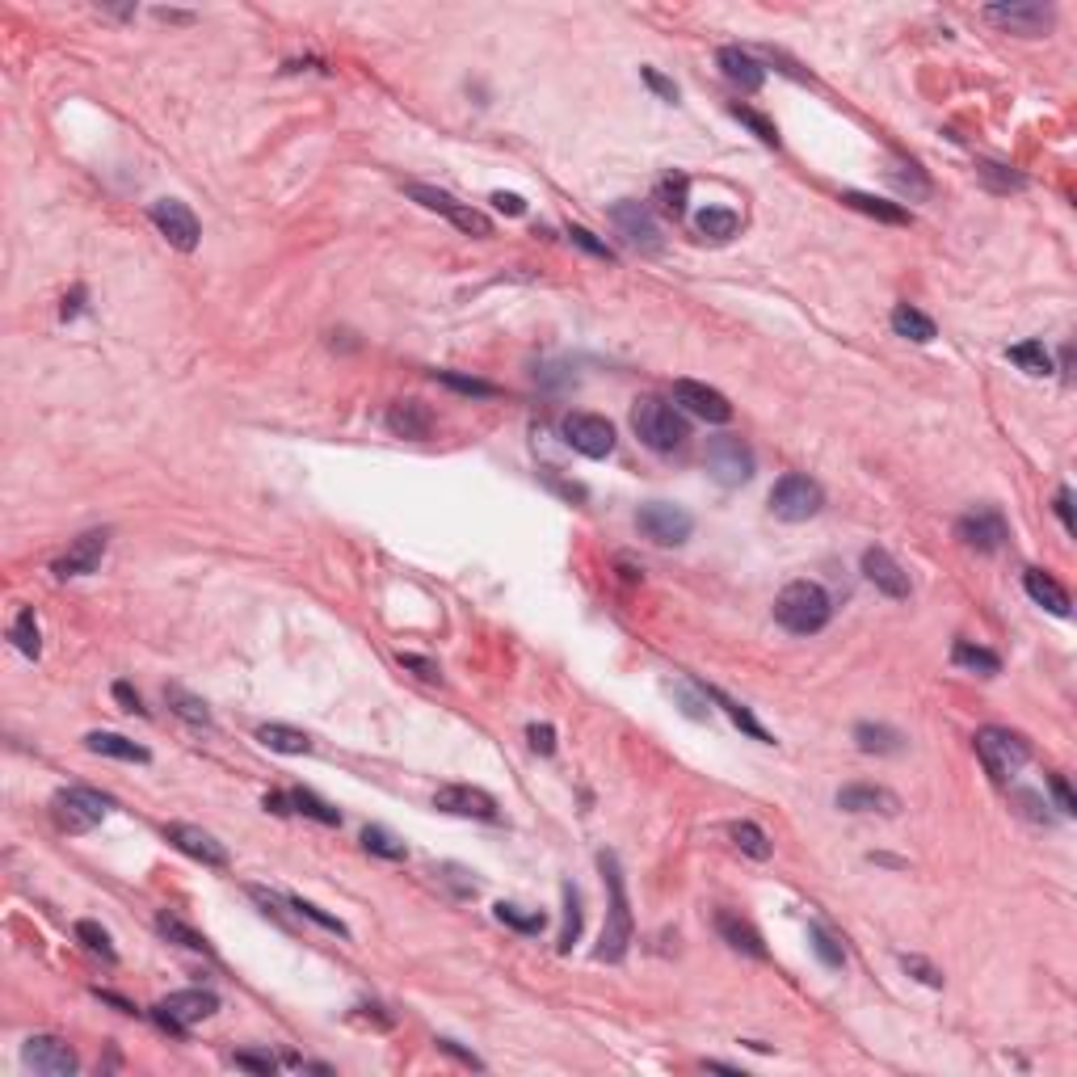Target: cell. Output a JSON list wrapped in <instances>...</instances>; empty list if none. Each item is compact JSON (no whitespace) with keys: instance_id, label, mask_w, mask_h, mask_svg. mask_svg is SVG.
Listing matches in <instances>:
<instances>
[{"instance_id":"6f0895ef","label":"cell","mask_w":1077,"mask_h":1077,"mask_svg":"<svg viewBox=\"0 0 1077 1077\" xmlns=\"http://www.w3.org/2000/svg\"><path fill=\"white\" fill-rule=\"evenodd\" d=\"M232 1061H236V1069H249V1073H274L278 1069L274 1056H261V1052H236Z\"/></svg>"},{"instance_id":"277c9868","label":"cell","mask_w":1077,"mask_h":1077,"mask_svg":"<svg viewBox=\"0 0 1077 1077\" xmlns=\"http://www.w3.org/2000/svg\"><path fill=\"white\" fill-rule=\"evenodd\" d=\"M977 758H981L985 775L993 783H1010L1031 762V745H1027V737L1010 733V728L989 724V728H981V733H977Z\"/></svg>"},{"instance_id":"6da1fadb","label":"cell","mask_w":1077,"mask_h":1077,"mask_svg":"<svg viewBox=\"0 0 1077 1077\" xmlns=\"http://www.w3.org/2000/svg\"><path fill=\"white\" fill-rule=\"evenodd\" d=\"M598 867H602L606 892H611V909H606V926H602V939H598V951L594 955H598V960H606V964H619L623 955H627V947H632V934H636L632 905H627V876H623L615 850H602Z\"/></svg>"},{"instance_id":"7dc6e473","label":"cell","mask_w":1077,"mask_h":1077,"mask_svg":"<svg viewBox=\"0 0 1077 1077\" xmlns=\"http://www.w3.org/2000/svg\"><path fill=\"white\" fill-rule=\"evenodd\" d=\"M76 939L85 943L93 955H101V960H106V964H114V960H118V951H114V943H110V934L101 930L97 922H76Z\"/></svg>"},{"instance_id":"7c38bea8","label":"cell","mask_w":1077,"mask_h":1077,"mask_svg":"<svg viewBox=\"0 0 1077 1077\" xmlns=\"http://www.w3.org/2000/svg\"><path fill=\"white\" fill-rule=\"evenodd\" d=\"M560 430H564V442L585 459H606L615 451V425L598 413H568Z\"/></svg>"},{"instance_id":"9c48e42d","label":"cell","mask_w":1077,"mask_h":1077,"mask_svg":"<svg viewBox=\"0 0 1077 1077\" xmlns=\"http://www.w3.org/2000/svg\"><path fill=\"white\" fill-rule=\"evenodd\" d=\"M955 539H960L964 547H972V552H1002L1006 539H1010V526H1006V514L998 510V505H977V510H968L960 522H955Z\"/></svg>"},{"instance_id":"7a4b0ae2","label":"cell","mask_w":1077,"mask_h":1077,"mask_svg":"<svg viewBox=\"0 0 1077 1077\" xmlns=\"http://www.w3.org/2000/svg\"><path fill=\"white\" fill-rule=\"evenodd\" d=\"M833 615V602L817 581H791L775 598V619L791 636H817Z\"/></svg>"},{"instance_id":"52a82bcc","label":"cell","mask_w":1077,"mask_h":1077,"mask_svg":"<svg viewBox=\"0 0 1077 1077\" xmlns=\"http://www.w3.org/2000/svg\"><path fill=\"white\" fill-rule=\"evenodd\" d=\"M215 1010H219V998H215L211 989H177V993H169L165 1002H156L152 1019H156V1027H165L169 1035H186V1027L211 1019Z\"/></svg>"},{"instance_id":"603a6c76","label":"cell","mask_w":1077,"mask_h":1077,"mask_svg":"<svg viewBox=\"0 0 1077 1077\" xmlns=\"http://www.w3.org/2000/svg\"><path fill=\"white\" fill-rule=\"evenodd\" d=\"M838 808L846 812H884V817H892V812L901 808V800L892 796L888 787H876V783H850L838 791Z\"/></svg>"},{"instance_id":"f1b7e54d","label":"cell","mask_w":1077,"mask_h":1077,"mask_svg":"<svg viewBox=\"0 0 1077 1077\" xmlns=\"http://www.w3.org/2000/svg\"><path fill=\"white\" fill-rule=\"evenodd\" d=\"M85 745L93 749V754H101V758H118V762H148V758H152L144 745H135V741L118 737V733H89Z\"/></svg>"},{"instance_id":"d590c367","label":"cell","mask_w":1077,"mask_h":1077,"mask_svg":"<svg viewBox=\"0 0 1077 1077\" xmlns=\"http://www.w3.org/2000/svg\"><path fill=\"white\" fill-rule=\"evenodd\" d=\"M156 930L165 934L169 943H177V947H186V951H202V955H211V943L202 939V934L194 930V926H186L181 918H173V913H160L156 918Z\"/></svg>"},{"instance_id":"003e7915","label":"cell","mask_w":1077,"mask_h":1077,"mask_svg":"<svg viewBox=\"0 0 1077 1077\" xmlns=\"http://www.w3.org/2000/svg\"><path fill=\"white\" fill-rule=\"evenodd\" d=\"M80 299H85V291H76V295H72V299H64V320H68V316H76V312H80Z\"/></svg>"},{"instance_id":"3957f363","label":"cell","mask_w":1077,"mask_h":1077,"mask_svg":"<svg viewBox=\"0 0 1077 1077\" xmlns=\"http://www.w3.org/2000/svg\"><path fill=\"white\" fill-rule=\"evenodd\" d=\"M632 430H636V438L648 446V451H661V455L678 451V446L690 438L686 417L674 409V404H665L657 396H644V400L632 404Z\"/></svg>"},{"instance_id":"30bf717a","label":"cell","mask_w":1077,"mask_h":1077,"mask_svg":"<svg viewBox=\"0 0 1077 1077\" xmlns=\"http://www.w3.org/2000/svg\"><path fill=\"white\" fill-rule=\"evenodd\" d=\"M636 526L653 543L678 547V543L690 539V531H695V518H690L682 505H674V501H648V505H640V510H636Z\"/></svg>"},{"instance_id":"5b68a950","label":"cell","mask_w":1077,"mask_h":1077,"mask_svg":"<svg viewBox=\"0 0 1077 1077\" xmlns=\"http://www.w3.org/2000/svg\"><path fill=\"white\" fill-rule=\"evenodd\" d=\"M110 808H114V800L101 796L93 787H64V791H55V800H51V817L64 833H89Z\"/></svg>"},{"instance_id":"8d00e7d4","label":"cell","mask_w":1077,"mask_h":1077,"mask_svg":"<svg viewBox=\"0 0 1077 1077\" xmlns=\"http://www.w3.org/2000/svg\"><path fill=\"white\" fill-rule=\"evenodd\" d=\"M362 846L371 850V855H379V859H388V863H400V859H409V846H404L396 833H388L383 825H367L362 829Z\"/></svg>"},{"instance_id":"f546056e","label":"cell","mask_w":1077,"mask_h":1077,"mask_svg":"<svg viewBox=\"0 0 1077 1077\" xmlns=\"http://www.w3.org/2000/svg\"><path fill=\"white\" fill-rule=\"evenodd\" d=\"M257 741L266 749H274V754H308L312 749V737L299 733V728H287V724H261Z\"/></svg>"},{"instance_id":"60d3db41","label":"cell","mask_w":1077,"mask_h":1077,"mask_svg":"<svg viewBox=\"0 0 1077 1077\" xmlns=\"http://www.w3.org/2000/svg\"><path fill=\"white\" fill-rule=\"evenodd\" d=\"M291 804H295V812H303V817H312L320 825H341V812L333 804H324L320 796H312L308 787H295L291 791Z\"/></svg>"},{"instance_id":"f5cc1de1","label":"cell","mask_w":1077,"mask_h":1077,"mask_svg":"<svg viewBox=\"0 0 1077 1077\" xmlns=\"http://www.w3.org/2000/svg\"><path fill=\"white\" fill-rule=\"evenodd\" d=\"M901 968H905V972H913V977H918L922 985H930V989H943V972L934 968V964H926L922 955H901Z\"/></svg>"},{"instance_id":"d4e9b609","label":"cell","mask_w":1077,"mask_h":1077,"mask_svg":"<svg viewBox=\"0 0 1077 1077\" xmlns=\"http://www.w3.org/2000/svg\"><path fill=\"white\" fill-rule=\"evenodd\" d=\"M716 930H720V939L733 947V951H741V955H749V960H766V943H762V934L749 926L745 918H737V913H716Z\"/></svg>"},{"instance_id":"2e32d148","label":"cell","mask_w":1077,"mask_h":1077,"mask_svg":"<svg viewBox=\"0 0 1077 1077\" xmlns=\"http://www.w3.org/2000/svg\"><path fill=\"white\" fill-rule=\"evenodd\" d=\"M106 547H110V535L106 531H85L80 539L68 543V552L64 556H55L51 564V573L59 581H72V577H89L101 568V556H106Z\"/></svg>"},{"instance_id":"d6a6232c","label":"cell","mask_w":1077,"mask_h":1077,"mask_svg":"<svg viewBox=\"0 0 1077 1077\" xmlns=\"http://www.w3.org/2000/svg\"><path fill=\"white\" fill-rule=\"evenodd\" d=\"M951 661H955V665H964V669H972V674H985V678L1002 674V657H998V653H989V648H981V644H968V640H955Z\"/></svg>"},{"instance_id":"680465c9","label":"cell","mask_w":1077,"mask_h":1077,"mask_svg":"<svg viewBox=\"0 0 1077 1077\" xmlns=\"http://www.w3.org/2000/svg\"><path fill=\"white\" fill-rule=\"evenodd\" d=\"M114 699L123 703V711H135V716H148V707L144 699H139V690L131 682H114Z\"/></svg>"},{"instance_id":"e575fe53","label":"cell","mask_w":1077,"mask_h":1077,"mask_svg":"<svg viewBox=\"0 0 1077 1077\" xmlns=\"http://www.w3.org/2000/svg\"><path fill=\"white\" fill-rule=\"evenodd\" d=\"M9 640L17 644V653H22V657L38 661V653H43V640H38V619H34V606H22V611H17Z\"/></svg>"},{"instance_id":"94428289","label":"cell","mask_w":1077,"mask_h":1077,"mask_svg":"<svg viewBox=\"0 0 1077 1077\" xmlns=\"http://www.w3.org/2000/svg\"><path fill=\"white\" fill-rule=\"evenodd\" d=\"M434 1044H438V1048H442L446 1056H455V1061H463V1065H472V1069H484V1061H480V1056H472V1052H463V1048H459L455 1040H446V1035H442V1040H434Z\"/></svg>"},{"instance_id":"e0dca14e","label":"cell","mask_w":1077,"mask_h":1077,"mask_svg":"<svg viewBox=\"0 0 1077 1077\" xmlns=\"http://www.w3.org/2000/svg\"><path fill=\"white\" fill-rule=\"evenodd\" d=\"M22 1061L34 1073H43V1077H72L80 1069L76 1052L64 1040H55V1035H30L26 1048H22Z\"/></svg>"},{"instance_id":"ac0fdd59","label":"cell","mask_w":1077,"mask_h":1077,"mask_svg":"<svg viewBox=\"0 0 1077 1077\" xmlns=\"http://www.w3.org/2000/svg\"><path fill=\"white\" fill-rule=\"evenodd\" d=\"M674 400L682 404L686 413H695V417H703L711 425H728V421H733V404H728V396L716 392V388H707V383L678 379L674 383Z\"/></svg>"},{"instance_id":"ab89813d","label":"cell","mask_w":1077,"mask_h":1077,"mask_svg":"<svg viewBox=\"0 0 1077 1077\" xmlns=\"http://www.w3.org/2000/svg\"><path fill=\"white\" fill-rule=\"evenodd\" d=\"M728 838H733L737 850H745L749 859H770V838H766L754 821H733V825H728Z\"/></svg>"},{"instance_id":"91938a15","label":"cell","mask_w":1077,"mask_h":1077,"mask_svg":"<svg viewBox=\"0 0 1077 1077\" xmlns=\"http://www.w3.org/2000/svg\"><path fill=\"white\" fill-rule=\"evenodd\" d=\"M526 737H531V749H535V754H552V749H556L552 724H531V728H526Z\"/></svg>"},{"instance_id":"83f0119b","label":"cell","mask_w":1077,"mask_h":1077,"mask_svg":"<svg viewBox=\"0 0 1077 1077\" xmlns=\"http://www.w3.org/2000/svg\"><path fill=\"white\" fill-rule=\"evenodd\" d=\"M892 333H897V337H909V341H918V345H926V341L939 337L934 320H930L926 312L913 308V303H897V308H892Z\"/></svg>"},{"instance_id":"bcb514c9","label":"cell","mask_w":1077,"mask_h":1077,"mask_svg":"<svg viewBox=\"0 0 1077 1077\" xmlns=\"http://www.w3.org/2000/svg\"><path fill=\"white\" fill-rule=\"evenodd\" d=\"M497 922H505L510 930H518V934H539L543 926H547V918L543 913H526V909H518V905H497Z\"/></svg>"},{"instance_id":"11a10c76","label":"cell","mask_w":1077,"mask_h":1077,"mask_svg":"<svg viewBox=\"0 0 1077 1077\" xmlns=\"http://www.w3.org/2000/svg\"><path fill=\"white\" fill-rule=\"evenodd\" d=\"M568 236H573V245H581L585 253H594V257H602V261H615L611 245H602V240L589 232V228H568Z\"/></svg>"},{"instance_id":"4dcf8cb0","label":"cell","mask_w":1077,"mask_h":1077,"mask_svg":"<svg viewBox=\"0 0 1077 1077\" xmlns=\"http://www.w3.org/2000/svg\"><path fill=\"white\" fill-rule=\"evenodd\" d=\"M695 228H699V236H707V240H733V236L741 232V215H737V211H728V207H703V211L695 215Z\"/></svg>"},{"instance_id":"9f6ffc18","label":"cell","mask_w":1077,"mask_h":1077,"mask_svg":"<svg viewBox=\"0 0 1077 1077\" xmlns=\"http://www.w3.org/2000/svg\"><path fill=\"white\" fill-rule=\"evenodd\" d=\"M640 76H644V85L653 89L657 97H665V101H678V85L669 76H661L657 68H640Z\"/></svg>"},{"instance_id":"db71d44e","label":"cell","mask_w":1077,"mask_h":1077,"mask_svg":"<svg viewBox=\"0 0 1077 1077\" xmlns=\"http://www.w3.org/2000/svg\"><path fill=\"white\" fill-rule=\"evenodd\" d=\"M1048 791H1052V800H1056V812L1061 817H1073L1077 812V800H1073V791L1065 783V775H1048Z\"/></svg>"},{"instance_id":"9a60e30c","label":"cell","mask_w":1077,"mask_h":1077,"mask_svg":"<svg viewBox=\"0 0 1077 1077\" xmlns=\"http://www.w3.org/2000/svg\"><path fill=\"white\" fill-rule=\"evenodd\" d=\"M152 223H156L160 236H165L173 249H181V253H194L198 249L202 228H198V219H194V211L186 207V202H177V198L152 202Z\"/></svg>"},{"instance_id":"4316f807","label":"cell","mask_w":1077,"mask_h":1077,"mask_svg":"<svg viewBox=\"0 0 1077 1077\" xmlns=\"http://www.w3.org/2000/svg\"><path fill=\"white\" fill-rule=\"evenodd\" d=\"M846 207H855L871 219H880V223H897V228H905L909 223V211L901 207V202H888V198H876V194H859V190H846L842 194Z\"/></svg>"},{"instance_id":"ee69618b","label":"cell","mask_w":1077,"mask_h":1077,"mask_svg":"<svg viewBox=\"0 0 1077 1077\" xmlns=\"http://www.w3.org/2000/svg\"><path fill=\"white\" fill-rule=\"evenodd\" d=\"M808 943H812V951H817V960H821L825 968H842V964H846V951H842V943L833 939V934H829L825 926L812 922V926H808Z\"/></svg>"},{"instance_id":"e7e4bbea","label":"cell","mask_w":1077,"mask_h":1077,"mask_svg":"<svg viewBox=\"0 0 1077 1077\" xmlns=\"http://www.w3.org/2000/svg\"><path fill=\"white\" fill-rule=\"evenodd\" d=\"M493 207H497V211H505V215H522V211H526V202H522L518 194H505V190H497V194H493Z\"/></svg>"},{"instance_id":"cb8c5ba5","label":"cell","mask_w":1077,"mask_h":1077,"mask_svg":"<svg viewBox=\"0 0 1077 1077\" xmlns=\"http://www.w3.org/2000/svg\"><path fill=\"white\" fill-rule=\"evenodd\" d=\"M720 68L741 93H758L766 85V68L745 47H720Z\"/></svg>"},{"instance_id":"8992f818","label":"cell","mask_w":1077,"mask_h":1077,"mask_svg":"<svg viewBox=\"0 0 1077 1077\" xmlns=\"http://www.w3.org/2000/svg\"><path fill=\"white\" fill-rule=\"evenodd\" d=\"M821 505H825L821 484L800 476V472L783 476L775 489H770V514H775L779 522H808V518L821 514Z\"/></svg>"},{"instance_id":"74e56055","label":"cell","mask_w":1077,"mask_h":1077,"mask_svg":"<svg viewBox=\"0 0 1077 1077\" xmlns=\"http://www.w3.org/2000/svg\"><path fill=\"white\" fill-rule=\"evenodd\" d=\"M686 190H690V181L682 177V173H669V177H661L657 181V207L665 211V215H674V219H682L686 215Z\"/></svg>"},{"instance_id":"7402d4cb","label":"cell","mask_w":1077,"mask_h":1077,"mask_svg":"<svg viewBox=\"0 0 1077 1077\" xmlns=\"http://www.w3.org/2000/svg\"><path fill=\"white\" fill-rule=\"evenodd\" d=\"M1023 589H1027V598L1035 606H1044L1048 615L1069 619V594H1065V585L1056 581L1052 573H1044V568H1027V573H1023Z\"/></svg>"},{"instance_id":"ba28073f","label":"cell","mask_w":1077,"mask_h":1077,"mask_svg":"<svg viewBox=\"0 0 1077 1077\" xmlns=\"http://www.w3.org/2000/svg\"><path fill=\"white\" fill-rule=\"evenodd\" d=\"M754 467H758L754 451H749L741 438L720 434L707 442V472H711V480H720L724 489H737V484L754 480Z\"/></svg>"},{"instance_id":"d6986e66","label":"cell","mask_w":1077,"mask_h":1077,"mask_svg":"<svg viewBox=\"0 0 1077 1077\" xmlns=\"http://www.w3.org/2000/svg\"><path fill=\"white\" fill-rule=\"evenodd\" d=\"M434 808L438 812H451V817H476V821H497V800L489 796V791H480V787H442L438 796H434Z\"/></svg>"},{"instance_id":"1f68e13d","label":"cell","mask_w":1077,"mask_h":1077,"mask_svg":"<svg viewBox=\"0 0 1077 1077\" xmlns=\"http://www.w3.org/2000/svg\"><path fill=\"white\" fill-rule=\"evenodd\" d=\"M855 741H859L863 754H901L905 749V737L897 733V728H888V724H859Z\"/></svg>"},{"instance_id":"7bdbcfd3","label":"cell","mask_w":1077,"mask_h":1077,"mask_svg":"<svg viewBox=\"0 0 1077 1077\" xmlns=\"http://www.w3.org/2000/svg\"><path fill=\"white\" fill-rule=\"evenodd\" d=\"M707 699H716V703H720V707L728 711V716H733V724H737V728H745L749 737H758V741H766V745L775 741V737H770V733H766V728H762V724H758L754 716H749V707H741L737 699H728L724 690H707Z\"/></svg>"},{"instance_id":"5bb4252c","label":"cell","mask_w":1077,"mask_h":1077,"mask_svg":"<svg viewBox=\"0 0 1077 1077\" xmlns=\"http://www.w3.org/2000/svg\"><path fill=\"white\" fill-rule=\"evenodd\" d=\"M985 17L993 26H1002L1019 38H1044L1056 22V9L1052 5H1035V0H1019V5H989Z\"/></svg>"},{"instance_id":"836d02e7","label":"cell","mask_w":1077,"mask_h":1077,"mask_svg":"<svg viewBox=\"0 0 1077 1077\" xmlns=\"http://www.w3.org/2000/svg\"><path fill=\"white\" fill-rule=\"evenodd\" d=\"M165 703H169L186 724H194V728H211V724H215V720H211V707L202 703L198 695H190V690H181V686H165Z\"/></svg>"},{"instance_id":"816d5d0a","label":"cell","mask_w":1077,"mask_h":1077,"mask_svg":"<svg viewBox=\"0 0 1077 1077\" xmlns=\"http://www.w3.org/2000/svg\"><path fill=\"white\" fill-rule=\"evenodd\" d=\"M438 383H446V388H455L463 396H497L493 383H484V379H467V375H455V371H442Z\"/></svg>"},{"instance_id":"b9f144b4","label":"cell","mask_w":1077,"mask_h":1077,"mask_svg":"<svg viewBox=\"0 0 1077 1077\" xmlns=\"http://www.w3.org/2000/svg\"><path fill=\"white\" fill-rule=\"evenodd\" d=\"M1010 362H1019L1027 375H1048L1052 371V358L1044 350V341H1019V345H1010Z\"/></svg>"},{"instance_id":"f35d334b","label":"cell","mask_w":1077,"mask_h":1077,"mask_svg":"<svg viewBox=\"0 0 1077 1077\" xmlns=\"http://www.w3.org/2000/svg\"><path fill=\"white\" fill-rule=\"evenodd\" d=\"M564 930H560V951H573V943L581 939V922H585V913H581V892L577 884H564Z\"/></svg>"},{"instance_id":"f6af8a7d","label":"cell","mask_w":1077,"mask_h":1077,"mask_svg":"<svg viewBox=\"0 0 1077 1077\" xmlns=\"http://www.w3.org/2000/svg\"><path fill=\"white\" fill-rule=\"evenodd\" d=\"M669 695H674L682 703V711L690 720H707L711 716V707H707V690H695L690 682H669Z\"/></svg>"},{"instance_id":"4fadbf2b","label":"cell","mask_w":1077,"mask_h":1077,"mask_svg":"<svg viewBox=\"0 0 1077 1077\" xmlns=\"http://www.w3.org/2000/svg\"><path fill=\"white\" fill-rule=\"evenodd\" d=\"M409 198H417L425 211H438V215H446L455 223L459 232H467V236H493V219L484 215V211H476V207H463L459 198H451L446 190H434V186H409Z\"/></svg>"},{"instance_id":"c3c4849f","label":"cell","mask_w":1077,"mask_h":1077,"mask_svg":"<svg viewBox=\"0 0 1077 1077\" xmlns=\"http://www.w3.org/2000/svg\"><path fill=\"white\" fill-rule=\"evenodd\" d=\"M291 909L299 913V918H312L316 926H324V930H333V934H341V939H350V926H345L341 918H333V913H324L320 905H312V901H299V897H291Z\"/></svg>"},{"instance_id":"ffe728a7","label":"cell","mask_w":1077,"mask_h":1077,"mask_svg":"<svg viewBox=\"0 0 1077 1077\" xmlns=\"http://www.w3.org/2000/svg\"><path fill=\"white\" fill-rule=\"evenodd\" d=\"M863 577L876 585L884 598H897V602L909 598V589H913L909 585V573L884 552V547H867V552H863Z\"/></svg>"},{"instance_id":"be15d7a7","label":"cell","mask_w":1077,"mask_h":1077,"mask_svg":"<svg viewBox=\"0 0 1077 1077\" xmlns=\"http://www.w3.org/2000/svg\"><path fill=\"white\" fill-rule=\"evenodd\" d=\"M1056 518H1061V526L1073 535V493H1069V489L1056 493Z\"/></svg>"},{"instance_id":"681fc988","label":"cell","mask_w":1077,"mask_h":1077,"mask_svg":"<svg viewBox=\"0 0 1077 1077\" xmlns=\"http://www.w3.org/2000/svg\"><path fill=\"white\" fill-rule=\"evenodd\" d=\"M977 173H981L985 186H993V190H1023V186H1027L1019 173H1010L1006 165H993V160H981Z\"/></svg>"},{"instance_id":"f907efd6","label":"cell","mask_w":1077,"mask_h":1077,"mask_svg":"<svg viewBox=\"0 0 1077 1077\" xmlns=\"http://www.w3.org/2000/svg\"><path fill=\"white\" fill-rule=\"evenodd\" d=\"M733 118H741V123L754 131L762 144H770V148H779V131H775V123H770V118H762L758 110H749V106H733Z\"/></svg>"},{"instance_id":"03108f58","label":"cell","mask_w":1077,"mask_h":1077,"mask_svg":"<svg viewBox=\"0 0 1077 1077\" xmlns=\"http://www.w3.org/2000/svg\"><path fill=\"white\" fill-rule=\"evenodd\" d=\"M266 808H270V812H278V817H287V812H295L291 796H282V791H274V796H266Z\"/></svg>"},{"instance_id":"6125c7cd","label":"cell","mask_w":1077,"mask_h":1077,"mask_svg":"<svg viewBox=\"0 0 1077 1077\" xmlns=\"http://www.w3.org/2000/svg\"><path fill=\"white\" fill-rule=\"evenodd\" d=\"M400 665L404 669H417V678H425V682H438V665L434 661H425V657H400Z\"/></svg>"},{"instance_id":"484cf974","label":"cell","mask_w":1077,"mask_h":1077,"mask_svg":"<svg viewBox=\"0 0 1077 1077\" xmlns=\"http://www.w3.org/2000/svg\"><path fill=\"white\" fill-rule=\"evenodd\" d=\"M383 421H388V430L396 438H425V434L434 430V413L425 409L421 400H396Z\"/></svg>"},{"instance_id":"44dd1931","label":"cell","mask_w":1077,"mask_h":1077,"mask_svg":"<svg viewBox=\"0 0 1077 1077\" xmlns=\"http://www.w3.org/2000/svg\"><path fill=\"white\" fill-rule=\"evenodd\" d=\"M165 838L181 850V855H190L198 863H207V867H228V846H223L219 838H211L207 829H198V825H169L165 829Z\"/></svg>"},{"instance_id":"8fae6325","label":"cell","mask_w":1077,"mask_h":1077,"mask_svg":"<svg viewBox=\"0 0 1077 1077\" xmlns=\"http://www.w3.org/2000/svg\"><path fill=\"white\" fill-rule=\"evenodd\" d=\"M611 223L619 228V236L627 240V245L640 249V253H648V257H657V253L665 249V236H661V228H657L653 211H648V202H632V198L615 202V207H611Z\"/></svg>"}]
</instances>
